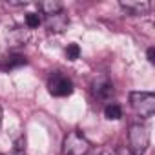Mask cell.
Returning a JSON list of instances; mask_svg holds the SVG:
<instances>
[{
    "mask_svg": "<svg viewBox=\"0 0 155 155\" xmlns=\"http://www.w3.org/2000/svg\"><path fill=\"white\" fill-rule=\"evenodd\" d=\"M40 24H42V18H40L38 13H28V15H26V26H28L29 29H35V28H38Z\"/></svg>",
    "mask_w": 155,
    "mask_h": 155,
    "instance_id": "30bf717a",
    "label": "cell"
},
{
    "mask_svg": "<svg viewBox=\"0 0 155 155\" xmlns=\"http://www.w3.org/2000/svg\"><path fill=\"white\" fill-rule=\"evenodd\" d=\"M91 91H93V95H95L97 99H101V101H110V99L113 97V93H115L111 81L106 79V77H99V79L93 82Z\"/></svg>",
    "mask_w": 155,
    "mask_h": 155,
    "instance_id": "5b68a950",
    "label": "cell"
},
{
    "mask_svg": "<svg viewBox=\"0 0 155 155\" xmlns=\"http://www.w3.org/2000/svg\"><path fill=\"white\" fill-rule=\"evenodd\" d=\"M91 144L90 140L81 133V131H69L64 139V144H62V153L64 155H86L90 151Z\"/></svg>",
    "mask_w": 155,
    "mask_h": 155,
    "instance_id": "7a4b0ae2",
    "label": "cell"
},
{
    "mask_svg": "<svg viewBox=\"0 0 155 155\" xmlns=\"http://www.w3.org/2000/svg\"><path fill=\"white\" fill-rule=\"evenodd\" d=\"M115 155H133V153L130 151V148H126V146H120V148H117Z\"/></svg>",
    "mask_w": 155,
    "mask_h": 155,
    "instance_id": "4fadbf2b",
    "label": "cell"
},
{
    "mask_svg": "<svg viewBox=\"0 0 155 155\" xmlns=\"http://www.w3.org/2000/svg\"><path fill=\"white\" fill-rule=\"evenodd\" d=\"M8 4H9V6H26L28 2H13V0H9Z\"/></svg>",
    "mask_w": 155,
    "mask_h": 155,
    "instance_id": "2e32d148",
    "label": "cell"
},
{
    "mask_svg": "<svg viewBox=\"0 0 155 155\" xmlns=\"http://www.w3.org/2000/svg\"><path fill=\"white\" fill-rule=\"evenodd\" d=\"M128 142H130V151L133 155H142L150 144V131L144 124H133L128 133Z\"/></svg>",
    "mask_w": 155,
    "mask_h": 155,
    "instance_id": "3957f363",
    "label": "cell"
},
{
    "mask_svg": "<svg viewBox=\"0 0 155 155\" xmlns=\"http://www.w3.org/2000/svg\"><path fill=\"white\" fill-rule=\"evenodd\" d=\"M130 104L131 110L142 119H148L155 113V95L150 91H131Z\"/></svg>",
    "mask_w": 155,
    "mask_h": 155,
    "instance_id": "6da1fadb",
    "label": "cell"
},
{
    "mask_svg": "<svg viewBox=\"0 0 155 155\" xmlns=\"http://www.w3.org/2000/svg\"><path fill=\"white\" fill-rule=\"evenodd\" d=\"M0 124H2V108H0Z\"/></svg>",
    "mask_w": 155,
    "mask_h": 155,
    "instance_id": "e0dca14e",
    "label": "cell"
},
{
    "mask_svg": "<svg viewBox=\"0 0 155 155\" xmlns=\"http://www.w3.org/2000/svg\"><path fill=\"white\" fill-rule=\"evenodd\" d=\"M48 90L53 97H68L73 93V82L62 73H53L48 79Z\"/></svg>",
    "mask_w": 155,
    "mask_h": 155,
    "instance_id": "277c9868",
    "label": "cell"
},
{
    "mask_svg": "<svg viewBox=\"0 0 155 155\" xmlns=\"http://www.w3.org/2000/svg\"><path fill=\"white\" fill-rule=\"evenodd\" d=\"M104 117H106L108 120H119V119L122 117V110H120V106L115 104V102L108 104V106L104 108Z\"/></svg>",
    "mask_w": 155,
    "mask_h": 155,
    "instance_id": "9c48e42d",
    "label": "cell"
},
{
    "mask_svg": "<svg viewBox=\"0 0 155 155\" xmlns=\"http://www.w3.org/2000/svg\"><path fill=\"white\" fill-rule=\"evenodd\" d=\"M79 55H81V48L77 46V44H69V46L66 48V57H68V60H77V58H79Z\"/></svg>",
    "mask_w": 155,
    "mask_h": 155,
    "instance_id": "8fae6325",
    "label": "cell"
},
{
    "mask_svg": "<svg viewBox=\"0 0 155 155\" xmlns=\"http://www.w3.org/2000/svg\"><path fill=\"white\" fill-rule=\"evenodd\" d=\"M0 155H4V153H0Z\"/></svg>",
    "mask_w": 155,
    "mask_h": 155,
    "instance_id": "ac0fdd59",
    "label": "cell"
},
{
    "mask_svg": "<svg viewBox=\"0 0 155 155\" xmlns=\"http://www.w3.org/2000/svg\"><path fill=\"white\" fill-rule=\"evenodd\" d=\"M38 8L44 11L46 17H49V15H57V13L64 11V6H62V2H58V0H48V2H40Z\"/></svg>",
    "mask_w": 155,
    "mask_h": 155,
    "instance_id": "ba28073f",
    "label": "cell"
},
{
    "mask_svg": "<svg viewBox=\"0 0 155 155\" xmlns=\"http://www.w3.org/2000/svg\"><path fill=\"white\" fill-rule=\"evenodd\" d=\"M9 60H8V64L4 66V68H17V66H22V64H26L28 60H26V57H20V55H13V57H8Z\"/></svg>",
    "mask_w": 155,
    "mask_h": 155,
    "instance_id": "7c38bea8",
    "label": "cell"
},
{
    "mask_svg": "<svg viewBox=\"0 0 155 155\" xmlns=\"http://www.w3.org/2000/svg\"><path fill=\"white\" fill-rule=\"evenodd\" d=\"M68 17L64 15V11H60V13H57V15H49V17H46V28H48V31H51V33H60V31H64L66 29V26H68Z\"/></svg>",
    "mask_w": 155,
    "mask_h": 155,
    "instance_id": "8992f818",
    "label": "cell"
},
{
    "mask_svg": "<svg viewBox=\"0 0 155 155\" xmlns=\"http://www.w3.org/2000/svg\"><path fill=\"white\" fill-rule=\"evenodd\" d=\"M148 60L150 62H155V49L153 48H148Z\"/></svg>",
    "mask_w": 155,
    "mask_h": 155,
    "instance_id": "9a60e30c",
    "label": "cell"
},
{
    "mask_svg": "<svg viewBox=\"0 0 155 155\" xmlns=\"http://www.w3.org/2000/svg\"><path fill=\"white\" fill-rule=\"evenodd\" d=\"M120 8L126 11V13H130V15H146L150 9H151V4L150 2H146V0H137V2H120Z\"/></svg>",
    "mask_w": 155,
    "mask_h": 155,
    "instance_id": "52a82bcc",
    "label": "cell"
},
{
    "mask_svg": "<svg viewBox=\"0 0 155 155\" xmlns=\"http://www.w3.org/2000/svg\"><path fill=\"white\" fill-rule=\"evenodd\" d=\"M24 144H26V140H24V137H20L17 142H15V150H18V151H22L24 150Z\"/></svg>",
    "mask_w": 155,
    "mask_h": 155,
    "instance_id": "5bb4252c",
    "label": "cell"
}]
</instances>
